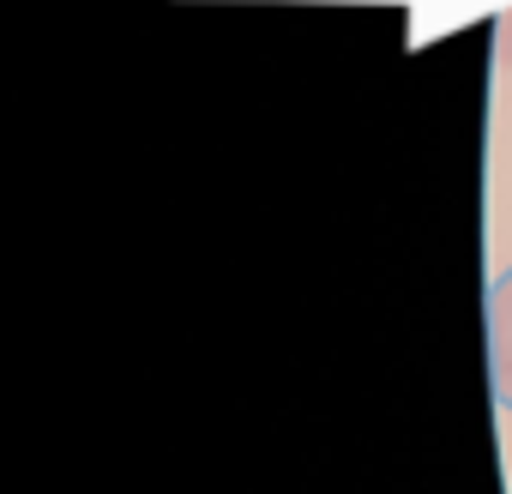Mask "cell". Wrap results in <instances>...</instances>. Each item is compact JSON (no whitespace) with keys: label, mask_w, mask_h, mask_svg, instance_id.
Instances as JSON below:
<instances>
[{"label":"cell","mask_w":512,"mask_h":494,"mask_svg":"<svg viewBox=\"0 0 512 494\" xmlns=\"http://www.w3.org/2000/svg\"><path fill=\"white\" fill-rule=\"evenodd\" d=\"M488 374L494 398L512 410V266L488 284Z\"/></svg>","instance_id":"6da1fadb"}]
</instances>
